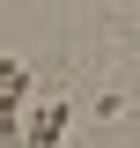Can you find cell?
Returning a JSON list of instances; mask_svg holds the SVG:
<instances>
[{"label": "cell", "mask_w": 140, "mask_h": 148, "mask_svg": "<svg viewBox=\"0 0 140 148\" xmlns=\"http://www.w3.org/2000/svg\"><path fill=\"white\" fill-rule=\"evenodd\" d=\"M67 119H74L67 96H44L37 119H30V141H22V148H59V141H67Z\"/></svg>", "instance_id": "1"}, {"label": "cell", "mask_w": 140, "mask_h": 148, "mask_svg": "<svg viewBox=\"0 0 140 148\" xmlns=\"http://www.w3.org/2000/svg\"><path fill=\"white\" fill-rule=\"evenodd\" d=\"M22 96H30V67L22 59H0V111H15Z\"/></svg>", "instance_id": "2"}]
</instances>
